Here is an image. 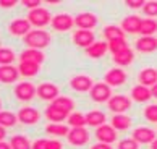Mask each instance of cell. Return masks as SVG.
Here are the masks:
<instances>
[{
	"label": "cell",
	"mask_w": 157,
	"mask_h": 149,
	"mask_svg": "<svg viewBox=\"0 0 157 149\" xmlns=\"http://www.w3.org/2000/svg\"><path fill=\"white\" fill-rule=\"evenodd\" d=\"M50 41H52L50 34L44 29H33L28 36H25V44L28 45V49L42 50L50 44Z\"/></svg>",
	"instance_id": "6da1fadb"
},
{
	"label": "cell",
	"mask_w": 157,
	"mask_h": 149,
	"mask_svg": "<svg viewBox=\"0 0 157 149\" xmlns=\"http://www.w3.org/2000/svg\"><path fill=\"white\" fill-rule=\"evenodd\" d=\"M52 18H54V16L50 15V11L47 8H42V7H39L36 10H31L29 13H28V21L31 23V26H36L37 29H42V28H45L47 25H50Z\"/></svg>",
	"instance_id": "7a4b0ae2"
},
{
	"label": "cell",
	"mask_w": 157,
	"mask_h": 149,
	"mask_svg": "<svg viewBox=\"0 0 157 149\" xmlns=\"http://www.w3.org/2000/svg\"><path fill=\"white\" fill-rule=\"evenodd\" d=\"M107 107L110 112L115 113H123L126 110H130L131 107V97H128L125 94H115L110 97V101L107 102Z\"/></svg>",
	"instance_id": "3957f363"
},
{
	"label": "cell",
	"mask_w": 157,
	"mask_h": 149,
	"mask_svg": "<svg viewBox=\"0 0 157 149\" xmlns=\"http://www.w3.org/2000/svg\"><path fill=\"white\" fill-rule=\"evenodd\" d=\"M13 93H15V97L18 101L28 102V101H31L34 96H37V88L29 81H21V83H18L15 86Z\"/></svg>",
	"instance_id": "277c9868"
},
{
	"label": "cell",
	"mask_w": 157,
	"mask_h": 149,
	"mask_svg": "<svg viewBox=\"0 0 157 149\" xmlns=\"http://www.w3.org/2000/svg\"><path fill=\"white\" fill-rule=\"evenodd\" d=\"M89 96L94 102H109L112 97V89L107 83H94L92 89L89 91Z\"/></svg>",
	"instance_id": "5b68a950"
},
{
	"label": "cell",
	"mask_w": 157,
	"mask_h": 149,
	"mask_svg": "<svg viewBox=\"0 0 157 149\" xmlns=\"http://www.w3.org/2000/svg\"><path fill=\"white\" fill-rule=\"evenodd\" d=\"M99 23V18L91 13V11H84L75 16V26H78V29H86V31H92V28H96Z\"/></svg>",
	"instance_id": "8992f818"
},
{
	"label": "cell",
	"mask_w": 157,
	"mask_h": 149,
	"mask_svg": "<svg viewBox=\"0 0 157 149\" xmlns=\"http://www.w3.org/2000/svg\"><path fill=\"white\" fill-rule=\"evenodd\" d=\"M50 26L54 28L55 31L65 32V31H70L75 26V18L68 13H59V15H55L54 18H52Z\"/></svg>",
	"instance_id": "52a82bcc"
},
{
	"label": "cell",
	"mask_w": 157,
	"mask_h": 149,
	"mask_svg": "<svg viewBox=\"0 0 157 149\" xmlns=\"http://www.w3.org/2000/svg\"><path fill=\"white\" fill-rule=\"evenodd\" d=\"M70 86L76 93H89L92 89V86H94V81L88 74H76V76H73L70 79Z\"/></svg>",
	"instance_id": "ba28073f"
},
{
	"label": "cell",
	"mask_w": 157,
	"mask_h": 149,
	"mask_svg": "<svg viewBox=\"0 0 157 149\" xmlns=\"http://www.w3.org/2000/svg\"><path fill=\"white\" fill-rule=\"evenodd\" d=\"M16 115H18V122L23 125H36L40 120V112L36 107H23Z\"/></svg>",
	"instance_id": "9c48e42d"
},
{
	"label": "cell",
	"mask_w": 157,
	"mask_h": 149,
	"mask_svg": "<svg viewBox=\"0 0 157 149\" xmlns=\"http://www.w3.org/2000/svg\"><path fill=\"white\" fill-rule=\"evenodd\" d=\"M126 79H128V74L123 71V68L117 67V68H110V70L105 73L104 83H107L110 88H112V86H121V84H125Z\"/></svg>",
	"instance_id": "30bf717a"
},
{
	"label": "cell",
	"mask_w": 157,
	"mask_h": 149,
	"mask_svg": "<svg viewBox=\"0 0 157 149\" xmlns=\"http://www.w3.org/2000/svg\"><path fill=\"white\" fill-rule=\"evenodd\" d=\"M8 31L11 36H28L33 29H31V23L28 21V18H16L10 23Z\"/></svg>",
	"instance_id": "8fae6325"
},
{
	"label": "cell",
	"mask_w": 157,
	"mask_h": 149,
	"mask_svg": "<svg viewBox=\"0 0 157 149\" xmlns=\"http://www.w3.org/2000/svg\"><path fill=\"white\" fill-rule=\"evenodd\" d=\"M73 42L75 45H78L81 49H88L91 47L92 44L96 42V36L92 31H86V29H78L76 32L73 34Z\"/></svg>",
	"instance_id": "7c38bea8"
},
{
	"label": "cell",
	"mask_w": 157,
	"mask_h": 149,
	"mask_svg": "<svg viewBox=\"0 0 157 149\" xmlns=\"http://www.w3.org/2000/svg\"><path fill=\"white\" fill-rule=\"evenodd\" d=\"M67 139L71 146H84L89 141V131L86 128H71Z\"/></svg>",
	"instance_id": "4fadbf2b"
},
{
	"label": "cell",
	"mask_w": 157,
	"mask_h": 149,
	"mask_svg": "<svg viewBox=\"0 0 157 149\" xmlns=\"http://www.w3.org/2000/svg\"><path fill=\"white\" fill-rule=\"evenodd\" d=\"M96 138L99 143L112 144V143L117 141V130L112 125H102V127L96 128Z\"/></svg>",
	"instance_id": "5bb4252c"
},
{
	"label": "cell",
	"mask_w": 157,
	"mask_h": 149,
	"mask_svg": "<svg viewBox=\"0 0 157 149\" xmlns=\"http://www.w3.org/2000/svg\"><path fill=\"white\" fill-rule=\"evenodd\" d=\"M131 138L139 144H152V141L157 138L155 131L152 128H146V127H139L136 130H133Z\"/></svg>",
	"instance_id": "9a60e30c"
},
{
	"label": "cell",
	"mask_w": 157,
	"mask_h": 149,
	"mask_svg": "<svg viewBox=\"0 0 157 149\" xmlns=\"http://www.w3.org/2000/svg\"><path fill=\"white\" fill-rule=\"evenodd\" d=\"M141 23H143V20L138 15H128L123 18L120 26L126 34H139L141 32Z\"/></svg>",
	"instance_id": "2e32d148"
},
{
	"label": "cell",
	"mask_w": 157,
	"mask_h": 149,
	"mask_svg": "<svg viewBox=\"0 0 157 149\" xmlns=\"http://www.w3.org/2000/svg\"><path fill=\"white\" fill-rule=\"evenodd\" d=\"M37 96L42 101H55L59 97V86L54 83H42L37 86Z\"/></svg>",
	"instance_id": "e0dca14e"
},
{
	"label": "cell",
	"mask_w": 157,
	"mask_h": 149,
	"mask_svg": "<svg viewBox=\"0 0 157 149\" xmlns=\"http://www.w3.org/2000/svg\"><path fill=\"white\" fill-rule=\"evenodd\" d=\"M136 50L141 54H152L157 50V37L154 36H141L136 41Z\"/></svg>",
	"instance_id": "ac0fdd59"
},
{
	"label": "cell",
	"mask_w": 157,
	"mask_h": 149,
	"mask_svg": "<svg viewBox=\"0 0 157 149\" xmlns=\"http://www.w3.org/2000/svg\"><path fill=\"white\" fill-rule=\"evenodd\" d=\"M20 76L18 67L13 65H0V83L3 84H11L15 83Z\"/></svg>",
	"instance_id": "d6986e66"
},
{
	"label": "cell",
	"mask_w": 157,
	"mask_h": 149,
	"mask_svg": "<svg viewBox=\"0 0 157 149\" xmlns=\"http://www.w3.org/2000/svg\"><path fill=\"white\" fill-rule=\"evenodd\" d=\"M45 117H47V120L50 123H62V122H65V120H68L70 113L63 112V110H60L59 107L50 104L47 109H45Z\"/></svg>",
	"instance_id": "ffe728a7"
},
{
	"label": "cell",
	"mask_w": 157,
	"mask_h": 149,
	"mask_svg": "<svg viewBox=\"0 0 157 149\" xmlns=\"http://www.w3.org/2000/svg\"><path fill=\"white\" fill-rule=\"evenodd\" d=\"M107 50H109V42L107 41H96L91 47L86 49V54H88V57H91V59L97 60V59H101V57L105 55Z\"/></svg>",
	"instance_id": "44dd1931"
},
{
	"label": "cell",
	"mask_w": 157,
	"mask_h": 149,
	"mask_svg": "<svg viewBox=\"0 0 157 149\" xmlns=\"http://www.w3.org/2000/svg\"><path fill=\"white\" fill-rule=\"evenodd\" d=\"M45 60V55L42 50L37 49H26L20 54V62H34V63H42Z\"/></svg>",
	"instance_id": "7402d4cb"
},
{
	"label": "cell",
	"mask_w": 157,
	"mask_h": 149,
	"mask_svg": "<svg viewBox=\"0 0 157 149\" xmlns=\"http://www.w3.org/2000/svg\"><path fill=\"white\" fill-rule=\"evenodd\" d=\"M151 97H152V93H151V88L147 86H135V88L131 89V101H136V102H147Z\"/></svg>",
	"instance_id": "603a6c76"
},
{
	"label": "cell",
	"mask_w": 157,
	"mask_h": 149,
	"mask_svg": "<svg viewBox=\"0 0 157 149\" xmlns=\"http://www.w3.org/2000/svg\"><path fill=\"white\" fill-rule=\"evenodd\" d=\"M139 84L143 86H151L152 88L154 84H157V70L155 68H144V70L139 71Z\"/></svg>",
	"instance_id": "cb8c5ba5"
},
{
	"label": "cell",
	"mask_w": 157,
	"mask_h": 149,
	"mask_svg": "<svg viewBox=\"0 0 157 149\" xmlns=\"http://www.w3.org/2000/svg\"><path fill=\"white\" fill-rule=\"evenodd\" d=\"M105 113L101 112V110H89L86 113V122H88L89 127H94V128H99L102 125H105Z\"/></svg>",
	"instance_id": "d4e9b609"
},
{
	"label": "cell",
	"mask_w": 157,
	"mask_h": 149,
	"mask_svg": "<svg viewBox=\"0 0 157 149\" xmlns=\"http://www.w3.org/2000/svg\"><path fill=\"white\" fill-rule=\"evenodd\" d=\"M18 70H20L21 76L33 78V76H36V74H39L40 65H39V63H34V62H20Z\"/></svg>",
	"instance_id": "484cf974"
},
{
	"label": "cell",
	"mask_w": 157,
	"mask_h": 149,
	"mask_svg": "<svg viewBox=\"0 0 157 149\" xmlns=\"http://www.w3.org/2000/svg\"><path fill=\"white\" fill-rule=\"evenodd\" d=\"M110 125H112L117 131H125V130L130 128L131 118L128 115H125V113H115L112 117V120H110Z\"/></svg>",
	"instance_id": "4316f807"
},
{
	"label": "cell",
	"mask_w": 157,
	"mask_h": 149,
	"mask_svg": "<svg viewBox=\"0 0 157 149\" xmlns=\"http://www.w3.org/2000/svg\"><path fill=\"white\" fill-rule=\"evenodd\" d=\"M104 37H105V41H113V39H125V31L121 29V26H117V25H109L104 28Z\"/></svg>",
	"instance_id": "83f0119b"
},
{
	"label": "cell",
	"mask_w": 157,
	"mask_h": 149,
	"mask_svg": "<svg viewBox=\"0 0 157 149\" xmlns=\"http://www.w3.org/2000/svg\"><path fill=\"white\" fill-rule=\"evenodd\" d=\"M133 60H135V52H133V49H130V47H128L126 50H123V52H120L118 55H113L115 65L120 67V68L131 65Z\"/></svg>",
	"instance_id": "f1b7e54d"
},
{
	"label": "cell",
	"mask_w": 157,
	"mask_h": 149,
	"mask_svg": "<svg viewBox=\"0 0 157 149\" xmlns=\"http://www.w3.org/2000/svg\"><path fill=\"white\" fill-rule=\"evenodd\" d=\"M18 123V115L10 110H0V127L11 128Z\"/></svg>",
	"instance_id": "f546056e"
},
{
	"label": "cell",
	"mask_w": 157,
	"mask_h": 149,
	"mask_svg": "<svg viewBox=\"0 0 157 149\" xmlns=\"http://www.w3.org/2000/svg\"><path fill=\"white\" fill-rule=\"evenodd\" d=\"M50 104H52V105H55V107H59L60 110L67 112V113L73 112V109H75V102H73V99H70V97H67V96H59L55 101H52Z\"/></svg>",
	"instance_id": "4dcf8cb0"
},
{
	"label": "cell",
	"mask_w": 157,
	"mask_h": 149,
	"mask_svg": "<svg viewBox=\"0 0 157 149\" xmlns=\"http://www.w3.org/2000/svg\"><path fill=\"white\" fill-rule=\"evenodd\" d=\"M62 143L59 139H45L40 138L33 143V149H62Z\"/></svg>",
	"instance_id": "1f68e13d"
},
{
	"label": "cell",
	"mask_w": 157,
	"mask_h": 149,
	"mask_svg": "<svg viewBox=\"0 0 157 149\" xmlns=\"http://www.w3.org/2000/svg\"><path fill=\"white\" fill-rule=\"evenodd\" d=\"M45 133L47 135H52V136H68L70 133V128L67 125H62V123H50L45 127Z\"/></svg>",
	"instance_id": "d6a6232c"
},
{
	"label": "cell",
	"mask_w": 157,
	"mask_h": 149,
	"mask_svg": "<svg viewBox=\"0 0 157 149\" xmlns=\"http://www.w3.org/2000/svg\"><path fill=\"white\" fill-rule=\"evenodd\" d=\"M67 123L71 128H84V125H88V122H86V115H83V113H79V112H71L70 113Z\"/></svg>",
	"instance_id": "836d02e7"
},
{
	"label": "cell",
	"mask_w": 157,
	"mask_h": 149,
	"mask_svg": "<svg viewBox=\"0 0 157 149\" xmlns=\"http://www.w3.org/2000/svg\"><path fill=\"white\" fill-rule=\"evenodd\" d=\"M10 146H11V149H33L29 139L23 135H15L10 139Z\"/></svg>",
	"instance_id": "e575fe53"
},
{
	"label": "cell",
	"mask_w": 157,
	"mask_h": 149,
	"mask_svg": "<svg viewBox=\"0 0 157 149\" xmlns=\"http://www.w3.org/2000/svg\"><path fill=\"white\" fill-rule=\"evenodd\" d=\"M157 32V21L154 18H146L141 23V36H152Z\"/></svg>",
	"instance_id": "d590c367"
},
{
	"label": "cell",
	"mask_w": 157,
	"mask_h": 149,
	"mask_svg": "<svg viewBox=\"0 0 157 149\" xmlns=\"http://www.w3.org/2000/svg\"><path fill=\"white\" fill-rule=\"evenodd\" d=\"M128 49V42L126 39H113V41H109V50L112 55H118L120 52Z\"/></svg>",
	"instance_id": "8d00e7d4"
},
{
	"label": "cell",
	"mask_w": 157,
	"mask_h": 149,
	"mask_svg": "<svg viewBox=\"0 0 157 149\" xmlns=\"http://www.w3.org/2000/svg\"><path fill=\"white\" fill-rule=\"evenodd\" d=\"M16 60V55L8 47H0V65H11Z\"/></svg>",
	"instance_id": "74e56055"
},
{
	"label": "cell",
	"mask_w": 157,
	"mask_h": 149,
	"mask_svg": "<svg viewBox=\"0 0 157 149\" xmlns=\"http://www.w3.org/2000/svg\"><path fill=\"white\" fill-rule=\"evenodd\" d=\"M143 13L146 15V18H154L157 16V2L155 0H149L146 2V5L143 7Z\"/></svg>",
	"instance_id": "f35d334b"
},
{
	"label": "cell",
	"mask_w": 157,
	"mask_h": 149,
	"mask_svg": "<svg viewBox=\"0 0 157 149\" xmlns=\"http://www.w3.org/2000/svg\"><path fill=\"white\" fill-rule=\"evenodd\" d=\"M144 118H146L147 122L157 123V104H151L144 109Z\"/></svg>",
	"instance_id": "ab89813d"
},
{
	"label": "cell",
	"mask_w": 157,
	"mask_h": 149,
	"mask_svg": "<svg viewBox=\"0 0 157 149\" xmlns=\"http://www.w3.org/2000/svg\"><path fill=\"white\" fill-rule=\"evenodd\" d=\"M118 149H139V143H136L133 138H126L118 143Z\"/></svg>",
	"instance_id": "60d3db41"
},
{
	"label": "cell",
	"mask_w": 157,
	"mask_h": 149,
	"mask_svg": "<svg viewBox=\"0 0 157 149\" xmlns=\"http://www.w3.org/2000/svg\"><path fill=\"white\" fill-rule=\"evenodd\" d=\"M126 7L128 8H131V10H143V7L144 5H146V2H144V0H126Z\"/></svg>",
	"instance_id": "b9f144b4"
},
{
	"label": "cell",
	"mask_w": 157,
	"mask_h": 149,
	"mask_svg": "<svg viewBox=\"0 0 157 149\" xmlns=\"http://www.w3.org/2000/svg\"><path fill=\"white\" fill-rule=\"evenodd\" d=\"M21 3H23V7L29 8V11H31V10H36V8L40 7V0H23Z\"/></svg>",
	"instance_id": "7bdbcfd3"
},
{
	"label": "cell",
	"mask_w": 157,
	"mask_h": 149,
	"mask_svg": "<svg viewBox=\"0 0 157 149\" xmlns=\"http://www.w3.org/2000/svg\"><path fill=\"white\" fill-rule=\"evenodd\" d=\"M16 3H18L16 0H0V8H3V10H10V8H13Z\"/></svg>",
	"instance_id": "ee69618b"
},
{
	"label": "cell",
	"mask_w": 157,
	"mask_h": 149,
	"mask_svg": "<svg viewBox=\"0 0 157 149\" xmlns=\"http://www.w3.org/2000/svg\"><path fill=\"white\" fill-rule=\"evenodd\" d=\"M91 149H112V144H105V143H96Z\"/></svg>",
	"instance_id": "f6af8a7d"
},
{
	"label": "cell",
	"mask_w": 157,
	"mask_h": 149,
	"mask_svg": "<svg viewBox=\"0 0 157 149\" xmlns=\"http://www.w3.org/2000/svg\"><path fill=\"white\" fill-rule=\"evenodd\" d=\"M7 136V128L0 127V141H3V138Z\"/></svg>",
	"instance_id": "bcb514c9"
},
{
	"label": "cell",
	"mask_w": 157,
	"mask_h": 149,
	"mask_svg": "<svg viewBox=\"0 0 157 149\" xmlns=\"http://www.w3.org/2000/svg\"><path fill=\"white\" fill-rule=\"evenodd\" d=\"M0 149H11V146H10V143L0 141Z\"/></svg>",
	"instance_id": "7dc6e473"
},
{
	"label": "cell",
	"mask_w": 157,
	"mask_h": 149,
	"mask_svg": "<svg viewBox=\"0 0 157 149\" xmlns=\"http://www.w3.org/2000/svg\"><path fill=\"white\" fill-rule=\"evenodd\" d=\"M151 93H152V97H155V99H157V84H154L152 88H151Z\"/></svg>",
	"instance_id": "c3c4849f"
},
{
	"label": "cell",
	"mask_w": 157,
	"mask_h": 149,
	"mask_svg": "<svg viewBox=\"0 0 157 149\" xmlns=\"http://www.w3.org/2000/svg\"><path fill=\"white\" fill-rule=\"evenodd\" d=\"M151 149H157V138L152 141V144H151Z\"/></svg>",
	"instance_id": "681fc988"
},
{
	"label": "cell",
	"mask_w": 157,
	"mask_h": 149,
	"mask_svg": "<svg viewBox=\"0 0 157 149\" xmlns=\"http://www.w3.org/2000/svg\"><path fill=\"white\" fill-rule=\"evenodd\" d=\"M47 3H50V5H57V3H59V0H47Z\"/></svg>",
	"instance_id": "f907efd6"
},
{
	"label": "cell",
	"mask_w": 157,
	"mask_h": 149,
	"mask_svg": "<svg viewBox=\"0 0 157 149\" xmlns=\"http://www.w3.org/2000/svg\"><path fill=\"white\" fill-rule=\"evenodd\" d=\"M0 110H2V101H0Z\"/></svg>",
	"instance_id": "816d5d0a"
}]
</instances>
